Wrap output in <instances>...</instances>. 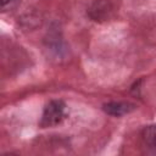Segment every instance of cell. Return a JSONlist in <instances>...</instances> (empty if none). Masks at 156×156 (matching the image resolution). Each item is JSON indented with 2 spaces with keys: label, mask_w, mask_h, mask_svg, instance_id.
<instances>
[{
  "label": "cell",
  "mask_w": 156,
  "mask_h": 156,
  "mask_svg": "<svg viewBox=\"0 0 156 156\" xmlns=\"http://www.w3.org/2000/svg\"><path fill=\"white\" fill-rule=\"evenodd\" d=\"M66 118V104L62 100H50L41 113L39 126L41 128L55 127Z\"/></svg>",
  "instance_id": "6da1fadb"
},
{
  "label": "cell",
  "mask_w": 156,
  "mask_h": 156,
  "mask_svg": "<svg viewBox=\"0 0 156 156\" xmlns=\"http://www.w3.org/2000/svg\"><path fill=\"white\" fill-rule=\"evenodd\" d=\"M115 11V6L111 0H96L88 10V15L93 21H106Z\"/></svg>",
  "instance_id": "7a4b0ae2"
},
{
  "label": "cell",
  "mask_w": 156,
  "mask_h": 156,
  "mask_svg": "<svg viewBox=\"0 0 156 156\" xmlns=\"http://www.w3.org/2000/svg\"><path fill=\"white\" fill-rule=\"evenodd\" d=\"M105 113L113 117H122L135 110V105L127 101H108L102 105Z\"/></svg>",
  "instance_id": "3957f363"
},
{
  "label": "cell",
  "mask_w": 156,
  "mask_h": 156,
  "mask_svg": "<svg viewBox=\"0 0 156 156\" xmlns=\"http://www.w3.org/2000/svg\"><path fill=\"white\" fill-rule=\"evenodd\" d=\"M140 140L146 151L156 154V124L144 127L140 132Z\"/></svg>",
  "instance_id": "277c9868"
},
{
  "label": "cell",
  "mask_w": 156,
  "mask_h": 156,
  "mask_svg": "<svg viewBox=\"0 0 156 156\" xmlns=\"http://www.w3.org/2000/svg\"><path fill=\"white\" fill-rule=\"evenodd\" d=\"M18 2H20V0H0L2 11L12 10L13 7H16V6L18 5Z\"/></svg>",
  "instance_id": "5b68a950"
}]
</instances>
